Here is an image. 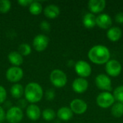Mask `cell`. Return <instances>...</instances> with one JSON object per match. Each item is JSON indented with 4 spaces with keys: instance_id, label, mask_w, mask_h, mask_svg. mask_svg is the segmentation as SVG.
<instances>
[{
    "instance_id": "6da1fadb",
    "label": "cell",
    "mask_w": 123,
    "mask_h": 123,
    "mask_svg": "<svg viewBox=\"0 0 123 123\" xmlns=\"http://www.w3.org/2000/svg\"><path fill=\"white\" fill-rule=\"evenodd\" d=\"M88 57L89 60L96 64L100 65L107 63L110 61V52L109 49L102 45H97L92 47L89 53Z\"/></svg>"
},
{
    "instance_id": "7a4b0ae2",
    "label": "cell",
    "mask_w": 123,
    "mask_h": 123,
    "mask_svg": "<svg viewBox=\"0 0 123 123\" xmlns=\"http://www.w3.org/2000/svg\"><path fill=\"white\" fill-rule=\"evenodd\" d=\"M25 99L30 103H36L40 101L43 96V90L40 84L31 82L27 84L25 89Z\"/></svg>"
},
{
    "instance_id": "3957f363",
    "label": "cell",
    "mask_w": 123,
    "mask_h": 123,
    "mask_svg": "<svg viewBox=\"0 0 123 123\" xmlns=\"http://www.w3.org/2000/svg\"><path fill=\"white\" fill-rule=\"evenodd\" d=\"M50 80L53 85L58 88L63 87L67 83V76L66 74L59 69L53 70L50 75Z\"/></svg>"
},
{
    "instance_id": "277c9868",
    "label": "cell",
    "mask_w": 123,
    "mask_h": 123,
    "mask_svg": "<svg viewBox=\"0 0 123 123\" xmlns=\"http://www.w3.org/2000/svg\"><path fill=\"white\" fill-rule=\"evenodd\" d=\"M115 99L114 96L107 92H104L100 93L97 97V103L99 107L102 108H108L111 107Z\"/></svg>"
},
{
    "instance_id": "5b68a950",
    "label": "cell",
    "mask_w": 123,
    "mask_h": 123,
    "mask_svg": "<svg viewBox=\"0 0 123 123\" xmlns=\"http://www.w3.org/2000/svg\"><path fill=\"white\" fill-rule=\"evenodd\" d=\"M23 118L22 110L18 107H10L6 113V119L9 123H19Z\"/></svg>"
},
{
    "instance_id": "8992f818",
    "label": "cell",
    "mask_w": 123,
    "mask_h": 123,
    "mask_svg": "<svg viewBox=\"0 0 123 123\" xmlns=\"http://www.w3.org/2000/svg\"><path fill=\"white\" fill-rule=\"evenodd\" d=\"M23 74V71L20 67L12 66L7 69L6 72V77L9 81L17 83L22 79Z\"/></svg>"
},
{
    "instance_id": "52a82bcc",
    "label": "cell",
    "mask_w": 123,
    "mask_h": 123,
    "mask_svg": "<svg viewBox=\"0 0 123 123\" xmlns=\"http://www.w3.org/2000/svg\"><path fill=\"white\" fill-rule=\"evenodd\" d=\"M105 71L108 75L116 77L120 74L122 71V66L117 60H110L106 63Z\"/></svg>"
},
{
    "instance_id": "ba28073f",
    "label": "cell",
    "mask_w": 123,
    "mask_h": 123,
    "mask_svg": "<svg viewBox=\"0 0 123 123\" xmlns=\"http://www.w3.org/2000/svg\"><path fill=\"white\" fill-rule=\"evenodd\" d=\"M95 84L98 89L105 90L106 92L112 90L111 79L105 74H99L95 79Z\"/></svg>"
},
{
    "instance_id": "9c48e42d",
    "label": "cell",
    "mask_w": 123,
    "mask_h": 123,
    "mask_svg": "<svg viewBox=\"0 0 123 123\" xmlns=\"http://www.w3.org/2000/svg\"><path fill=\"white\" fill-rule=\"evenodd\" d=\"M75 71L81 78H85L90 76L92 73V68L86 61H79L75 64Z\"/></svg>"
},
{
    "instance_id": "30bf717a",
    "label": "cell",
    "mask_w": 123,
    "mask_h": 123,
    "mask_svg": "<svg viewBox=\"0 0 123 123\" xmlns=\"http://www.w3.org/2000/svg\"><path fill=\"white\" fill-rule=\"evenodd\" d=\"M49 44V38L45 35H37L35 37L32 45L34 48L38 51L42 52L45 50Z\"/></svg>"
},
{
    "instance_id": "8fae6325",
    "label": "cell",
    "mask_w": 123,
    "mask_h": 123,
    "mask_svg": "<svg viewBox=\"0 0 123 123\" xmlns=\"http://www.w3.org/2000/svg\"><path fill=\"white\" fill-rule=\"evenodd\" d=\"M70 109L71 111L77 115L84 114L87 110V105L86 103L79 99H74L70 104Z\"/></svg>"
},
{
    "instance_id": "7c38bea8",
    "label": "cell",
    "mask_w": 123,
    "mask_h": 123,
    "mask_svg": "<svg viewBox=\"0 0 123 123\" xmlns=\"http://www.w3.org/2000/svg\"><path fill=\"white\" fill-rule=\"evenodd\" d=\"M88 81L84 78H77L72 84L73 90L78 94L85 92L88 89Z\"/></svg>"
},
{
    "instance_id": "4fadbf2b",
    "label": "cell",
    "mask_w": 123,
    "mask_h": 123,
    "mask_svg": "<svg viewBox=\"0 0 123 123\" xmlns=\"http://www.w3.org/2000/svg\"><path fill=\"white\" fill-rule=\"evenodd\" d=\"M112 18L107 14H101L96 17V25L102 29H108L112 26Z\"/></svg>"
},
{
    "instance_id": "5bb4252c",
    "label": "cell",
    "mask_w": 123,
    "mask_h": 123,
    "mask_svg": "<svg viewBox=\"0 0 123 123\" xmlns=\"http://www.w3.org/2000/svg\"><path fill=\"white\" fill-rule=\"evenodd\" d=\"M89 10L93 13H99L102 12L106 6V1L105 0H90L88 2Z\"/></svg>"
},
{
    "instance_id": "9a60e30c",
    "label": "cell",
    "mask_w": 123,
    "mask_h": 123,
    "mask_svg": "<svg viewBox=\"0 0 123 123\" xmlns=\"http://www.w3.org/2000/svg\"><path fill=\"white\" fill-rule=\"evenodd\" d=\"M26 113L29 119H30L31 120H35V121L37 120L40 117V115H41V112H40L39 107L34 104L30 105L27 107Z\"/></svg>"
},
{
    "instance_id": "2e32d148",
    "label": "cell",
    "mask_w": 123,
    "mask_h": 123,
    "mask_svg": "<svg viewBox=\"0 0 123 123\" xmlns=\"http://www.w3.org/2000/svg\"><path fill=\"white\" fill-rule=\"evenodd\" d=\"M44 14L50 19L56 18L60 14V9L55 4H49L44 9Z\"/></svg>"
},
{
    "instance_id": "e0dca14e",
    "label": "cell",
    "mask_w": 123,
    "mask_h": 123,
    "mask_svg": "<svg viewBox=\"0 0 123 123\" xmlns=\"http://www.w3.org/2000/svg\"><path fill=\"white\" fill-rule=\"evenodd\" d=\"M107 36L108 39L112 42L118 41L122 37V30L118 27H110L107 31Z\"/></svg>"
},
{
    "instance_id": "ac0fdd59",
    "label": "cell",
    "mask_w": 123,
    "mask_h": 123,
    "mask_svg": "<svg viewBox=\"0 0 123 123\" xmlns=\"http://www.w3.org/2000/svg\"><path fill=\"white\" fill-rule=\"evenodd\" d=\"M9 61L14 66L19 67L23 63V56L18 51H12L8 55Z\"/></svg>"
},
{
    "instance_id": "d6986e66",
    "label": "cell",
    "mask_w": 123,
    "mask_h": 123,
    "mask_svg": "<svg viewBox=\"0 0 123 123\" xmlns=\"http://www.w3.org/2000/svg\"><path fill=\"white\" fill-rule=\"evenodd\" d=\"M58 117L63 121H68L73 117V112L67 107H63L58 110Z\"/></svg>"
},
{
    "instance_id": "ffe728a7",
    "label": "cell",
    "mask_w": 123,
    "mask_h": 123,
    "mask_svg": "<svg viewBox=\"0 0 123 123\" xmlns=\"http://www.w3.org/2000/svg\"><path fill=\"white\" fill-rule=\"evenodd\" d=\"M83 25L88 29L93 28L96 25V17L92 13H87L83 18Z\"/></svg>"
},
{
    "instance_id": "44dd1931",
    "label": "cell",
    "mask_w": 123,
    "mask_h": 123,
    "mask_svg": "<svg viewBox=\"0 0 123 123\" xmlns=\"http://www.w3.org/2000/svg\"><path fill=\"white\" fill-rule=\"evenodd\" d=\"M10 93L14 98L20 99L25 93V89L20 84H15L12 86Z\"/></svg>"
},
{
    "instance_id": "7402d4cb",
    "label": "cell",
    "mask_w": 123,
    "mask_h": 123,
    "mask_svg": "<svg viewBox=\"0 0 123 123\" xmlns=\"http://www.w3.org/2000/svg\"><path fill=\"white\" fill-rule=\"evenodd\" d=\"M111 113L115 117H121L123 115V104L121 102L115 103L112 105Z\"/></svg>"
},
{
    "instance_id": "603a6c76",
    "label": "cell",
    "mask_w": 123,
    "mask_h": 123,
    "mask_svg": "<svg viewBox=\"0 0 123 123\" xmlns=\"http://www.w3.org/2000/svg\"><path fill=\"white\" fill-rule=\"evenodd\" d=\"M43 7L40 2L38 1H32L29 6V11L32 14L38 15L42 12Z\"/></svg>"
},
{
    "instance_id": "cb8c5ba5",
    "label": "cell",
    "mask_w": 123,
    "mask_h": 123,
    "mask_svg": "<svg viewBox=\"0 0 123 123\" xmlns=\"http://www.w3.org/2000/svg\"><path fill=\"white\" fill-rule=\"evenodd\" d=\"M42 115H43V117L45 120L51 121L55 117L56 115H55V112H54L53 110H52L50 108H47V109L43 110Z\"/></svg>"
},
{
    "instance_id": "d4e9b609",
    "label": "cell",
    "mask_w": 123,
    "mask_h": 123,
    "mask_svg": "<svg viewBox=\"0 0 123 123\" xmlns=\"http://www.w3.org/2000/svg\"><path fill=\"white\" fill-rule=\"evenodd\" d=\"M32 49L31 47L27 44V43H22L21 45H19V48H18V53H19L22 56L25 55H28L31 53Z\"/></svg>"
},
{
    "instance_id": "484cf974",
    "label": "cell",
    "mask_w": 123,
    "mask_h": 123,
    "mask_svg": "<svg viewBox=\"0 0 123 123\" xmlns=\"http://www.w3.org/2000/svg\"><path fill=\"white\" fill-rule=\"evenodd\" d=\"M113 96L115 100L123 104V85L119 86L114 90Z\"/></svg>"
},
{
    "instance_id": "4316f807",
    "label": "cell",
    "mask_w": 123,
    "mask_h": 123,
    "mask_svg": "<svg viewBox=\"0 0 123 123\" xmlns=\"http://www.w3.org/2000/svg\"><path fill=\"white\" fill-rule=\"evenodd\" d=\"M11 2L9 0H0V12L7 13L11 9Z\"/></svg>"
},
{
    "instance_id": "83f0119b",
    "label": "cell",
    "mask_w": 123,
    "mask_h": 123,
    "mask_svg": "<svg viewBox=\"0 0 123 123\" xmlns=\"http://www.w3.org/2000/svg\"><path fill=\"white\" fill-rule=\"evenodd\" d=\"M6 98V92L4 86H0V105L4 103Z\"/></svg>"
},
{
    "instance_id": "f1b7e54d",
    "label": "cell",
    "mask_w": 123,
    "mask_h": 123,
    "mask_svg": "<svg viewBox=\"0 0 123 123\" xmlns=\"http://www.w3.org/2000/svg\"><path fill=\"white\" fill-rule=\"evenodd\" d=\"M55 97V91L52 89H48L45 93V97L48 100H53Z\"/></svg>"
},
{
    "instance_id": "f546056e",
    "label": "cell",
    "mask_w": 123,
    "mask_h": 123,
    "mask_svg": "<svg viewBox=\"0 0 123 123\" xmlns=\"http://www.w3.org/2000/svg\"><path fill=\"white\" fill-rule=\"evenodd\" d=\"M40 27L42 29V30H43L45 32H48V31H50V25L49 22L45 20L43 21L40 23Z\"/></svg>"
},
{
    "instance_id": "4dcf8cb0",
    "label": "cell",
    "mask_w": 123,
    "mask_h": 123,
    "mask_svg": "<svg viewBox=\"0 0 123 123\" xmlns=\"http://www.w3.org/2000/svg\"><path fill=\"white\" fill-rule=\"evenodd\" d=\"M115 21L117 23L123 24V12H119L115 16Z\"/></svg>"
},
{
    "instance_id": "1f68e13d",
    "label": "cell",
    "mask_w": 123,
    "mask_h": 123,
    "mask_svg": "<svg viewBox=\"0 0 123 123\" xmlns=\"http://www.w3.org/2000/svg\"><path fill=\"white\" fill-rule=\"evenodd\" d=\"M33 1L32 0H19L18 1V3L21 5V6H30V4Z\"/></svg>"
},
{
    "instance_id": "d6a6232c",
    "label": "cell",
    "mask_w": 123,
    "mask_h": 123,
    "mask_svg": "<svg viewBox=\"0 0 123 123\" xmlns=\"http://www.w3.org/2000/svg\"><path fill=\"white\" fill-rule=\"evenodd\" d=\"M6 119V112L3 107H0V123L3 122Z\"/></svg>"
},
{
    "instance_id": "836d02e7",
    "label": "cell",
    "mask_w": 123,
    "mask_h": 123,
    "mask_svg": "<svg viewBox=\"0 0 123 123\" xmlns=\"http://www.w3.org/2000/svg\"><path fill=\"white\" fill-rule=\"evenodd\" d=\"M26 105H27V100H25V99H19L17 107H18L19 108H20L22 110V108H24Z\"/></svg>"
},
{
    "instance_id": "e575fe53",
    "label": "cell",
    "mask_w": 123,
    "mask_h": 123,
    "mask_svg": "<svg viewBox=\"0 0 123 123\" xmlns=\"http://www.w3.org/2000/svg\"></svg>"
}]
</instances>
